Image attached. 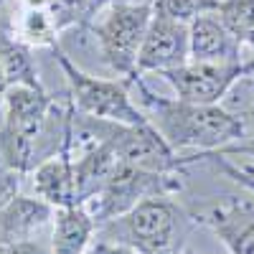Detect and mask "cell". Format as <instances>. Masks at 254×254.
<instances>
[{
    "mask_svg": "<svg viewBox=\"0 0 254 254\" xmlns=\"http://www.w3.org/2000/svg\"><path fill=\"white\" fill-rule=\"evenodd\" d=\"M15 33L26 46H56V23L49 8H26L15 20Z\"/></svg>",
    "mask_w": 254,
    "mask_h": 254,
    "instance_id": "obj_15",
    "label": "cell"
},
{
    "mask_svg": "<svg viewBox=\"0 0 254 254\" xmlns=\"http://www.w3.org/2000/svg\"><path fill=\"white\" fill-rule=\"evenodd\" d=\"M102 20H97L92 33L97 36L99 51L107 66L130 81L135 76V61L142 46L145 31L153 18V3H127V0H112L102 10Z\"/></svg>",
    "mask_w": 254,
    "mask_h": 254,
    "instance_id": "obj_5",
    "label": "cell"
},
{
    "mask_svg": "<svg viewBox=\"0 0 254 254\" xmlns=\"http://www.w3.org/2000/svg\"><path fill=\"white\" fill-rule=\"evenodd\" d=\"M0 254H49L44 247L33 239L15 242V244H0Z\"/></svg>",
    "mask_w": 254,
    "mask_h": 254,
    "instance_id": "obj_19",
    "label": "cell"
},
{
    "mask_svg": "<svg viewBox=\"0 0 254 254\" xmlns=\"http://www.w3.org/2000/svg\"><path fill=\"white\" fill-rule=\"evenodd\" d=\"M33 183L38 198H44L54 208H66L76 206V183H74V168L71 155L59 153L41 165L33 168Z\"/></svg>",
    "mask_w": 254,
    "mask_h": 254,
    "instance_id": "obj_12",
    "label": "cell"
},
{
    "mask_svg": "<svg viewBox=\"0 0 254 254\" xmlns=\"http://www.w3.org/2000/svg\"><path fill=\"white\" fill-rule=\"evenodd\" d=\"M219 3L221 0H153V10L183 20V23H190L193 18L203 13H216Z\"/></svg>",
    "mask_w": 254,
    "mask_h": 254,
    "instance_id": "obj_16",
    "label": "cell"
},
{
    "mask_svg": "<svg viewBox=\"0 0 254 254\" xmlns=\"http://www.w3.org/2000/svg\"><path fill=\"white\" fill-rule=\"evenodd\" d=\"M193 158L196 160H211L224 176H229L231 181H237L239 186H244L249 193H254V168L252 165H237V163H231L226 155H219V153H196Z\"/></svg>",
    "mask_w": 254,
    "mask_h": 254,
    "instance_id": "obj_17",
    "label": "cell"
},
{
    "mask_svg": "<svg viewBox=\"0 0 254 254\" xmlns=\"http://www.w3.org/2000/svg\"><path fill=\"white\" fill-rule=\"evenodd\" d=\"M190 31V56L188 61H242V46L231 36L216 13H203L188 23Z\"/></svg>",
    "mask_w": 254,
    "mask_h": 254,
    "instance_id": "obj_10",
    "label": "cell"
},
{
    "mask_svg": "<svg viewBox=\"0 0 254 254\" xmlns=\"http://www.w3.org/2000/svg\"><path fill=\"white\" fill-rule=\"evenodd\" d=\"M254 74V56L249 61H186L183 66L160 71L178 99L196 104H219L221 97L244 76Z\"/></svg>",
    "mask_w": 254,
    "mask_h": 254,
    "instance_id": "obj_7",
    "label": "cell"
},
{
    "mask_svg": "<svg viewBox=\"0 0 254 254\" xmlns=\"http://www.w3.org/2000/svg\"><path fill=\"white\" fill-rule=\"evenodd\" d=\"M23 3V8H49L51 0H20Z\"/></svg>",
    "mask_w": 254,
    "mask_h": 254,
    "instance_id": "obj_21",
    "label": "cell"
},
{
    "mask_svg": "<svg viewBox=\"0 0 254 254\" xmlns=\"http://www.w3.org/2000/svg\"><path fill=\"white\" fill-rule=\"evenodd\" d=\"M104 226L117 229V239L140 254H173L176 206L168 196H150L135 203L127 214L107 221Z\"/></svg>",
    "mask_w": 254,
    "mask_h": 254,
    "instance_id": "obj_6",
    "label": "cell"
},
{
    "mask_svg": "<svg viewBox=\"0 0 254 254\" xmlns=\"http://www.w3.org/2000/svg\"><path fill=\"white\" fill-rule=\"evenodd\" d=\"M20 176H23V173H18V171H13V168L0 163V208L8 206L18 196V190H20Z\"/></svg>",
    "mask_w": 254,
    "mask_h": 254,
    "instance_id": "obj_18",
    "label": "cell"
},
{
    "mask_svg": "<svg viewBox=\"0 0 254 254\" xmlns=\"http://www.w3.org/2000/svg\"><path fill=\"white\" fill-rule=\"evenodd\" d=\"M117 163H120V158L107 142H94L84 153L74 155L71 168H74V183H76V201L79 203L89 201L107 183V178L112 176Z\"/></svg>",
    "mask_w": 254,
    "mask_h": 254,
    "instance_id": "obj_13",
    "label": "cell"
},
{
    "mask_svg": "<svg viewBox=\"0 0 254 254\" xmlns=\"http://www.w3.org/2000/svg\"><path fill=\"white\" fill-rule=\"evenodd\" d=\"M94 231H97V224L81 203L56 208L51 254H87V247L92 242Z\"/></svg>",
    "mask_w": 254,
    "mask_h": 254,
    "instance_id": "obj_14",
    "label": "cell"
},
{
    "mask_svg": "<svg viewBox=\"0 0 254 254\" xmlns=\"http://www.w3.org/2000/svg\"><path fill=\"white\" fill-rule=\"evenodd\" d=\"M190 216L214 231L231 254H254V198L203 201L190 208Z\"/></svg>",
    "mask_w": 254,
    "mask_h": 254,
    "instance_id": "obj_8",
    "label": "cell"
},
{
    "mask_svg": "<svg viewBox=\"0 0 254 254\" xmlns=\"http://www.w3.org/2000/svg\"><path fill=\"white\" fill-rule=\"evenodd\" d=\"M127 84L137 87L140 110L147 115L150 125L173 150H198L214 153L221 147L247 137V122L239 115H231L219 104H196L178 97L155 94L142 76H135Z\"/></svg>",
    "mask_w": 254,
    "mask_h": 254,
    "instance_id": "obj_2",
    "label": "cell"
},
{
    "mask_svg": "<svg viewBox=\"0 0 254 254\" xmlns=\"http://www.w3.org/2000/svg\"><path fill=\"white\" fill-rule=\"evenodd\" d=\"M252 76H254V74H252ZM244 122H252V125H254V104H252V110L244 115Z\"/></svg>",
    "mask_w": 254,
    "mask_h": 254,
    "instance_id": "obj_22",
    "label": "cell"
},
{
    "mask_svg": "<svg viewBox=\"0 0 254 254\" xmlns=\"http://www.w3.org/2000/svg\"><path fill=\"white\" fill-rule=\"evenodd\" d=\"M188 56H190L188 23L153 10L150 26L145 31L142 46H140V54H137V61H135V76H142L147 71L160 74V71H168V69L183 66L188 61Z\"/></svg>",
    "mask_w": 254,
    "mask_h": 254,
    "instance_id": "obj_9",
    "label": "cell"
},
{
    "mask_svg": "<svg viewBox=\"0 0 254 254\" xmlns=\"http://www.w3.org/2000/svg\"><path fill=\"white\" fill-rule=\"evenodd\" d=\"M5 122L0 130L3 165L18 173H33L44 160L69 153L71 99L59 104L44 87L15 84L3 94Z\"/></svg>",
    "mask_w": 254,
    "mask_h": 254,
    "instance_id": "obj_1",
    "label": "cell"
},
{
    "mask_svg": "<svg viewBox=\"0 0 254 254\" xmlns=\"http://www.w3.org/2000/svg\"><path fill=\"white\" fill-rule=\"evenodd\" d=\"M214 153H219V155H252L254 158V135L247 140V142H237V145H226V147H221V150H214Z\"/></svg>",
    "mask_w": 254,
    "mask_h": 254,
    "instance_id": "obj_20",
    "label": "cell"
},
{
    "mask_svg": "<svg viewBox=\"0 0 254 254\" xmlns=\"http://www.w3.org/2000/svg\"><path fill=\"white\" fill-rule=\"evenodd\" d=\"M56 61L69 81V99L74 110L97 120H110L122 125H147V115L130 97V84L125 79H97L84 74L76 64L61 51V46H51Z\"/></svg>",
    "mask_w": 254,
    "mask_h": 254,
    "instance_id": "obj_4",
    "label": "cell"
},
{
    "mask_svg": "<svg viewBox=\"0 0 254 254\" xmlns=\"http://www.w3.org/2000/svg\"><path fill=\"white\" fill-rule=\"evenodd\" d=\"M54 206L44 198L15 196L8 206L0 208V244H15L33 237V231L46 226L54 219Z\"/></svg>",
    "mask_w": 254,
    "mask_h": 254,
    "instance_id": "obj_11",
    "label": "cell"
},
{
    "mask_svg": "<svg viewBox=\"0 0 254 254\" xmlns=\"http://www.w3.org/2000/svg\"><path fill=\"white\" fill-rule=\"evenodd\" d=\"M181 173L183 171H173V173H158V171H145V168L130 165V163H117V168L112 171V176L107 178L97 193L84 201L81 206L89 211V216L94 219L97 229H102L107 221L127 214L135 203H140L142 198L150 196H168L183 188L181 183Z\"/></svg>",
    "mask_w": 254,
    "mask_h": 254,
    "instance_id": "obj_3",
    "label": "cell"
}]
</instances>
